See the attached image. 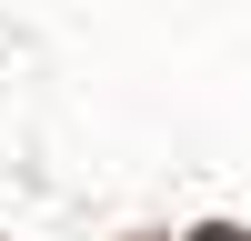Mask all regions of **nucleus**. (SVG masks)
<instances>
[{
  "mask_svg": "<svg viewBox=\"0 0 251 241\" xmlns=\"http://www.w3.org/2000/svg\"><path fill=\"white\" fill-rule=\"evenodd\" d=\"M201 241H231V231H201Z\"/></svg>",
  "mask_w": 251,
  "mask_h": 241,
  "instance_id": "obj_1",
  "label": "nucleus"
}]
</instances>
